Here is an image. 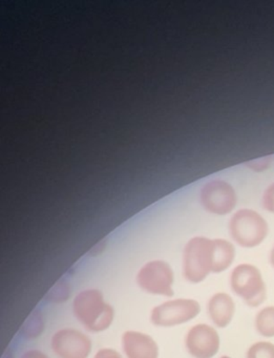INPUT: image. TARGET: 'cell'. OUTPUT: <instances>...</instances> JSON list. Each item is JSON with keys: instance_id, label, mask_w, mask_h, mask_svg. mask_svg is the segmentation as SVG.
Here are the masks:
<instances>
[{"instance_id": "6da1fadb", "label": "cell", "mask_w": 274, "mask_h": 358, "mask_svg": "<svg viewBox=\"0 0 274 358\" xmlns=\"http://www.w3.org/2000/svg\"><path fill=\"white\" fill-rule=\"evenodd\" d=\"M73 314L92 333L108 330L115 320V310L98 289L80 291L73 301Z\"/></svg>"}, {"instance_id": "7a4b0ae2", "label": "cell", "mask_w": 274, "mask_h": 358, "mask_svg": "<svg viewBox=\"0 0 274 358\" xmlns=\"http://www.w3.org/2000/svg\"><path fill=\"white\" fill-rule=\"evenodd\" d=\"M215 263V238L194 236L184 247L182 272L190 284L204 282L213 273Z\"/></svg>"}, {"instance_id": "3957f363", "label": "cell", "mask_w": 274, "mask_h": 358, "mask_svg": "<svg viewBox=\"0 0 274 358\" xmlns=\"http://www.w3.org/2000/svg\"><path fill=\"white\" fill-rule=\"evenodd\" d=\"M230 288L248 307L257 308L267 299V285L257 266L243 263L229 276Z\"/></svg>"}, {"instance_id": "277c9868", "label": "cell", "mask_w": 274, "mask_h": 358, "mask_svg": "<svg viewBox=\"0 0 274 358\" xmlns=\"http://www.w3.org/2000/svg\"><path fill=\"white\" fill-rule=\"evenodd\" d=\"M232 240L243 248L259 246L269 234V226L263 215L253 209H240L228 224Z\"/></svg>"}, {"instance_id": "5b68a950", "label": "cell", "mask_w": 274, "mask_h": 358, "mask_svg": "<svg viewBox=\"0 0 274 358\" xmlns=\"http://www.w3.org/2000/svg\"><path fill=\"white\" fill-rule=\"evenodd\" d=\"M138 286L148 294L171 297L175 295V272L167 262L154 259L144 264L136 276Z\"/></svg>"}, {"instance_id": "8992f818", "label": "cell", "mask_w": 274, "mask_h": 358, "mask_svg": "<svg viewBox=\"0 0 274 358\" xmlns=\"http://www.w3.org/2000/svg\"><path fill=\"white\" fill-rule=\"evenodd\" d=\"M201 313V305L194 299H173L156 306L150 312V322L161 328L181 326Z\"/></svg>"}, {"instance_id": "52a82bcc", "label": "cell", "mask_w": 274, "mask_h": 358, "mask_svg": "<svg viewBox=\"0 0 274 358\" xmlns=\"http://www.w3.org/2000/svg\"><path fill=\"white\" fill-rule=\"evenodd\" d=\"M51 348L58 358H89L93 343L89 335L80 330L64 328L54 333Z\"/></svg>"}, {"instance_id": "ba28073f", "label": "cell", "mask_w": 274, "mask_h": 358, "mask_svg": "<svg viewBox=\"0 0 274 358\" xmlns=\"http://www.w3.org/2000/svg\"><path fill=\"white\" fill-rule=\"evenodd\" d=\"M203 207L213 215H225L236 205V190L227 182L213 180L203 186L200 194Z\"/></svg>"}, {"instance_id": "9c48e42d", "label": "cell", "mask_w": 274, "mask_h": 358, "mask_svg": "<svg viewBox=\"0 0 274 358\" xmlns=\"http://www.w3.org/2000/svg\"><path fill=\"white\" fill-rule=\"evenodd\" d=\"M221 337L215 327L196 324L188 330L185 348L192 358H213L219 351Z\"/></svg>"}, {"instance_id": "30bf717a", "label": "cell", "mask_w": 274, "mask_h": 358, "mask_svg": "<svg viewBox=\"0 0 274 358\" xmlns=\"http://www.w3.org/2000/svg\"><path fill=\"white\" fill-rule=\"evenodd\" d=\"M121 345L127 358H159L160 349L154 337L140 331H125Z\"/></svg>"}, {"instance_id": "8fae6325", "label": "cell", "mask_w": 274, "mask_h": 358, "mask_svg": "<svg viewBox=\"0 0 274 358\" xmlns=\"http://www.w3.org/2000/svg\"><path fill=\"white\" fill-rule=\"evenodd\" d=\"M236 303L226 292L215 293L207 303V314L217 328L229 326L236 315Z\"/></svg>"}, {"instance_id": "7c38bea8", "label": "cell", "mask_w": 274, "mask_h": 358, "mask_svg": "<svg viewBox=\"0 0 274 358\" xmlns=\"http://www.w3.org/2000/svg\"><path fill=\"white\" fill-rule=\"evenodd\" d=\"M215 263L213 273L219 274L231 267L236 259V247L229 241L215 238Z\"/></svg>"}, {"instance_id": "4fadbf2b", "label": "cell", "mask_w": 274, "mask_h": 358, "mask_svg": "<svg viewBox=\"0 0 274 358\" xmlns=\"http://www.w3.org/2000/svg\"><path fill=\"white\" fill-rule=\"evenodd\" d=\"M45 329V320L41 310L36 309L27 318L20 329V334L28 341L38 338L43 334Z\"/></svg>"}, {"instance_id": "5bb4252c", "label": "cell", "mask_w": 274, "mask_h": 358, "mask_svg": "<svg viewBox=\"0 0 274 358\" xmlns=\"http://www.w3.org/2000/svg\"><path fill=\"white\" fill-rule=\"evenodd\" d=\"M255 331L265 338L274 337V306L261 308L254 318Z\"/></svg>"}, {"instance_id": "9a60e30c", "label": "cell", "mask_w": 274, "mask_h": 358, "mask_svg": "<svg viewBox=\"0 0 274 358\" xmlns=\"http://www.w3.org/2000/svg\"><path fill=\"white\" fill-rule=\"evenodd\" d=\"M72 294V287L68 280L62 278L58 280L51 290L45 295V299L50 303H62L68 301Z\"/></svg>"}, {"instance_id": "2e32d148", "label": "cell", "mask_w": 274, "mask_h": 358, "mask_svg": "<svg viewBox=\"0 0 274 358\" xmlns=\"http://www.w3.org/2000/svg\"><path fill=\"white\" fill-rule=\"evenodd\" d=\"M246 358H274V343L257 341L247 350Z\"/></svg>"}, {"instance_id": "e0dca14e", "label": "cell", "mask_w": 274, "mask_h": 358, "mask_svg": "<svg viewBox=\"0 0 274 358\" xmlns=\"http://www.w3.org/2000/svg\"><path fill=\"white\" fill-rule=\"evenodd\" d=\"M261 205L268 213H274V183L270 184L264 192Z\"/></svg>"}, {"instance_id": "ac0fdd59", "label": "cell", "mask_w": 274, "mask_h": 358, "mask_svg": "<svg viewBox=\"0 0 274 358\" xmlns=\"http://www.w3.org/2000/svg\"><path fill=\"white\" fill-rule=\"evenodd\" d=\"M94 358H123V356L112 348H103L95 354Z\"/></svg>"}, {"instance_id": "d6986e66", "label": "cell", "mask_w": 274, "mask_h": 358, "mask_svg": "<svg viewBox=\"0 0 274 358\" xmlns=\"http://www.w3.org/2000/svg\"><path fill=\"white\" fill-rule=\"evenodd\" d=\"M270 158L265 159H259V160L252 161V162H249L248 166L251 167V169L257 171H266V169L269 167L270 165Z\"/></svg>"}, {"instance_id": "ffe728a7", "label": "cell", "mask_w": 274, "mask_h": 358, "mask_svg": "<svg viewBox=\"0 0 274 358\" xmlns=\"http://www.w3.org/2000/svg\"><path fill=\"white\" fill-rule=\"evenodd\" d=\"M20 358H50L47 354L43 353L41 350L32 349L24 352Z\"/></svg>"}, {"instance_id": "44dd1931", "label": "cell", "mask_w": 274, "mask_h": 358, "mask_svg": "<svg viewBox=\"0 0 274 358\" xmlns=\"http://www.w3.org/2000/svg\"><path fill=\"white\" fill-rule=\"evenodd\" d=\"M269 262L270 265H271L272 268L274 269V246L272 247L271 251H270Z\"/></svg>"}, {"instance_id": "7402d4cb", "label": "cell", "mask_w": 274, "mask_h": 358, "mask_svg": "<svg viewBox=\"0 0 274 358\" xmlns=\"http://www.w3.org/2000/svg\"><path fill=\"white\" fill-rule=\"evenodd\" d=\"M1 358H14V355L10 350H7V351L3 354V357Z\"/></svg>"}]
</instances>
